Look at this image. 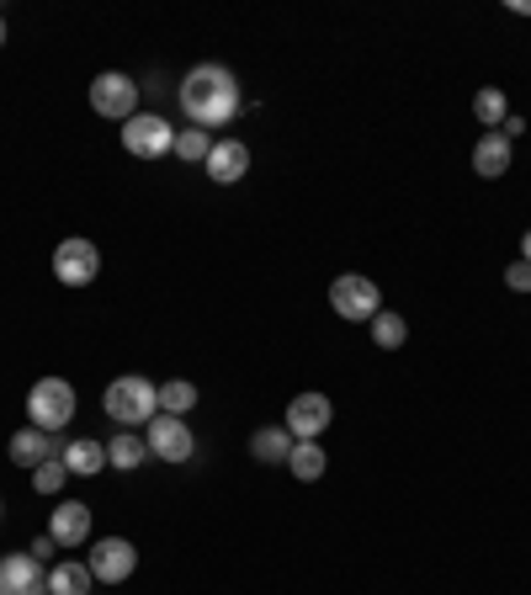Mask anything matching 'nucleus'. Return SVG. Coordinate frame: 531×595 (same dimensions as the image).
Returning <instances> with one entry per match:
<instances>
[{
  "mask_svg": "<svg viewBox=\"0 0 531 595\" xmlns=\"http://www.w3.org/2000/svg\"><path fill=\"white\" fill-rule=\"evenodd\" d=\"M86 569H91V579H101V585H122V579H133V569H139V548H133L128 537H97Z\"/></svg>",
  "mask_w": 531,
  "mask_h": 595,
  "instance_id": "nucleus-9",
  "label": "nucleus"
},
{
  "mask_svg": "<svg viewBox=\"0 0 531 595\" xmlns=\"http://www.w3.org/2000/svg\"><path fill=\"white\" fill-rule=\"evenodd\" d=\"M404 340H410V325H404L399 314L383 309L378 319H372V346H378V351H399Z\"/></svg>",
  "mask_w": 531,
  "mask_h": 595,
  "instance_id": "nucleus-23",
  "label": "nucleus"
},
{
  "mask_svg": "<svg viewBox=\"0 0 531 595\" xmlns=\"http://www.w3.org/2000/svg\"><path fill=\"white\" fill-rule=\"evenodd\" d=\"M0 595H49V574L32 553H6L0 558Z\"/></svg>",
  "mask_w": 531,
  "mask_h": 595,
  "instance_id": "nucleus-11",
  "label": "nucleus"
},
{
  "mask_svg": "<svg viewBox=\"0 0 531 595\" xmlns=\"http://www.w3.org/2000/svg\"><path fill=\"white\" fill-rule=\"evenodd\" d=\"M176 155H181V160H192V166H208V155H213V133H208V128H181V133H176Z\"/></svg>",
  "mask_w": 531,
  "mask_h": 595,
  "instance_id": "nucleus-24",
  "label": "nucleus"
},
{
  "mask_svg": "<svg viewBox=\"0 0 531 595\" xmlns=\"http://www.w3.org/2000/svg\"><path fill=\"white\" fill-rule=\"evenodd\" d=\"M0 43H6V17H0Z\"/></svg>",
  "mask_w": 531,
  "mask_h": 595,
  "instance_id": "nucleus-31",
  "label": "nucleus"
},
{
  "mask_svg": "<svg viewBox=\"0 0 531 595\" xmlns=\"http://www.w3.org/2000/svg\"><path fill=\"white\" fill-rule=\"evenodd\" d=\"M74 383L70 378H38L32 388H27V420L38 430H49V436H59V430L74 420Z\"/></svg>",
  "mask_w": 531,
  "mask_h": 595,
  "instance_id": "nucleus-3",
  "label": "nucleus"
},
{
  "mask_svg": "<svg viewBox=\"0 0 531 595\" xmlns=\"http://www.w3.org/2000/svg\"><path fill=\"white\" fill-rule=\"evenodd\" d=\"M330 309H335L345 325H372V319L383 314V292H378V282H372V277H362V271H345V277H335V282H330Z\"/></svg>",
  "mask_w": 531,
  "mask_h": 595,
  "instance_id": "nucleus-4",
  "label": "nucleus"
},
{
  "mask_svg": "<svg viewBox=\"0 0 531 595\" xmlns=\"http://www.w3.org/2000/svg\"><path fill=\"white\" fill-rule=\"evenodd\" d=\"M288 453H292L288 426H261L250 436V457H256V463H288Z\"/></svg>",
  "mask_w": 531,
  "mask_h": 595,
  "instance_id": "nucleus-19",
  "label": "nucleus"
},
{
  "mask_svg": "<svg viewBox=\"0 0 531 595\" xmlns=\"http://www.w3.org/2000/svg\"><path fill=\"white\" fill-rule=\"evenodd\" d=\"M122 149L133 160H166V155H176V128L160 112H133L122 122Z\"/></svg>",
  "mask_w": 531,
  "mask_h": 595,
  "instance_id": "nucleus-5",
  "label": "nucleus"
},
{
  "mask_svg": "<svg viewBox=\"0 0 531 595\" xmlns=\"http://www.w3.org/2000/svg\"><path fill=\"white\" fill-rule=\"evenodd\" d=\"M324 468H330V457H324V447H319V442H292L288 474L298 478V484H314V478H324Z\"/></svg>",
  "mask_w": 531,
  "mask_h": 595,
  "instance_id": "nucleus-18",
  "label": "nucleus"
},
{
  "mask_svg": "<svg viewBox=\"0 0 531 595\" xmlns=\"http://www.w3.org/2000/svg\"><path fill=\"white\" fill-rule=\"evenodd\" d=\"M64 478H70L64 457H49V463H38V468H32V489H38V495H59V489H64Z\"/></svg>",
  "mask_w": 531,
  "mask_h": 595,
  "instance_id": "nucleus-25",
  "label": "nucleus"
},
{
  "mask_svg": "<svg viewBox=\"0 0 531 595\" xmlns=\"http://www.w3.org/2000/svg\"><path fill=\"white\" fill-rule=\"evenodd\" d=\"M91 112L97 118H112V122H128L139 112V80L122 70H101L91 80Z\"/></svg>",
  "mask_w": 531,
  "mask_h": 595,
  "instance_id": "nucleus-6",
  "label": "nucleus"
},
{
  "mask_svg": "<svg viewBox=\"0 0 531 595\" xmlns=\"http://www.w3.org/2000/svg\"><path fill=\"white\" fill-rule=\"evenodd\" d=\"M473 170H479L483 181H500V176L510 170V139L500 133V128L479 133V143H473Z\"/></svg>",
  "mask_w": 531,
  "mask_h": 595,
  "instance_id": "nucleus-15",
  "label": "nucleus"
},
{
  "mask_svg": "<svg viewBox=\"0 0 531 595\" xmlns=\"http://www.w3.org/2000/svg\"><path fill=\"white\" fill-rule=\"evenodd\" d=\"M107 463L122 468V474H139V468L149 463V442L139 436V430H118V436L107 442Z\"/></svg>",
  "mask_w": 531,
  "mask_h": 595,
  "instance_id": "nucleus-17",
  "label": "nucleus"
},
{
  "mask_svg": "<svg viewBox=\"0 0 531 595\" xmlns=\"http://www.w3.org/2000/svg\"><path fill=\"white\" fill-rule=\"evenodd\" d=\"M6 453H11V463H22V468H38V463H49V457H64V447H59V436H49V430L22 426L11 436Z\"/></svg>",
  "mask_w": 531,
  "mask_h": 595,
  "instance_id": "nucleus-14",
  "label": "nucleus"
},
{
  "mask_svg": "<svg viewBox=\"0 0 531 595\" xmlns=\"http://www.w3.org/2000/svg\"><path fill=\"white\" fill-rule=\"evenodd\" d=\"M91 569L86 564H53L49 569V595H91Z\"/></svg>",
  "mask_w": 531,
  "mask_h": 595,
  "instance_id": "nucleus-20",
  "label": "nucleus"
},
{
  "mask_svg": "<svg viewBox=\"0 0 531 595\" xmlns=\"http://www.w3.org/2000/svg\"><path fill=\"white\" fill-rule=\"evenodd\" d=\"M53 548H59V543H53L49 532H43V537H38V543H32V548H27V553H32L38 564H49V558H53Z\"/></svg>",
  "mask_w": 531,
  "mask_h": 595,
  "instance_id": "nucleus-27",
  "label": "nucleus"
},
{
  "mask_svg": "<svg viewBox=\"0 0 531 595\" xmlns=\"http://www.w3.org/2000/svg\"><path fill=\"white\" fill-rule=\"evenodd\" d=\"M335 420V405H330V394H298L288 405V420L282 426L292 430V442H319L324 430Z\"/></svg>",
  "mask_w": 531,
  "mask_h": 595,
  "instance_id": "nucleus-10",
  "label": "nucleus"
},
{
  "mask_svg": "<svg viewBox=\"0 0 531 595\" xmlns=\"http://www.w3.org/2000/svg\"><path fill=\"white\" fill-rule=\"evenodd\" d=\"M510 11H515V17H531V0H505Z\"/></svg>",
  "mask_w": 531,
  "mask_h": 595,
  "instance_id": "nucleus-29",
  "label": "nucleus"
},
{
  "mask_svg": "<svg viewBox=\"0 0 531 595\" xmlns=\"http://www.w3.org/2000/svg\"><path fill=\"white\" fill-rule=\"evenodd\" d=\"M49 537L59 548H80L86 537H91V505L80 500H59L49 510Z\"/></svg>",
  "mask_w": 531,
  "mask_h": 595,
  "instance_id": "nucleus-12",
  "label": "nucleus"
},
{
  "mask_svg": "<svg viewBox=\"0 0 531 595\" xmlns=\"http://www.w3.org/2000/svg\"><path fill=\"white\" fill-rule=\"evenodd\" d=\"M473 118H479L483 128H500V122L510 118V101H505V91H500V86H483V91L473 96Z\"/></svg>",
  "mask_w": 531,
  "mask_h": 595,
  "instance_id": "nucleus-22",
  "label": "nucleus"
},
{
  "mask_svg": "<svg viewBox=\"0 0 531 595\" xmlns=\"http://www.w3.org/2000/svg\"><path fill=\"white\" fill-rule=\"evenodd\" d=\"M500 133H505V139H521V133H527V118H521V112H510V118L500 122Z\"/></svg>",
  "mask_w": 531,
  "mask_h": 595,
  "instance_id": "nucleus-28",
  "label": "nucleus"
},
{
  "mask_svg": "<svg viewBox=\"0 0 531 595\" xmlns=\"http://www.w3.org/2000/svg\"><path fill=\"white\" fill-rule=\"evenodd\" d=\"M197 409V383H187V378H170V383H160V415H192Z\"/></svg>",
  "mask_w": 531,
  "mask_h": 595,
  "instance_id": "nucleus-21",
  "label": "nucleus"
},
{
  "mask_svg": "<svg viewBox=\"0 0 531 595\" xmlns=\"http://www.w3.org/2000/svg\"><path fill=\"white\" fill-rule=\"evenodd\" d=\"M176 96H181L187 122L208 128V133L223 128V122H234V112H240V80H234L229 65H197V70H187Z\"/></svg>",
  "mask_w": 531,
  "mask_h": 595,
  "instance_id": "nucleus-1",
  "label": "nucleus"
},
{
  "mask_svg": "<svg viewBox=\"0 0 531 595\" xmlns=\"http://www.w3.org/2000/svg\"><path fill=\"white\" fill-rule=\"evenodd\" d=\"M144 442H149V457H160L170 468H181V463H192L197 442H192V426L181 420V415H154L144 426Z\"/></svg>",
  "mask_w": 531,
  "mask_h": 595,
  "instance_id": "nucleus-8",
  "label": "nucleus"
},
{
  "mask_svg": "<svg viewBox=\"0 0 531 595\" xmlns=\"http://www.w3.org/2000/svg\"><path fill=\"white\" fill-rule=\"evenodd\" d=\"M0 516H6V500H0Z\"/></svg>",
  "mask_w": 531,
  "mask_h": 595,
  "instance_id": "nucleus-32",
  "label": "nucleus"
},
{
  "mask_svg": "<svg viewBox=\"0 0 531 595\" xmlns=\"http://www.w3.org/2000/svg\"><path fill=\"white\" fill-rule=\"evenodd\" d=\"M505 287H510V292H531V266L527 261H510L505 266Z\"/></svg>",
  "mask_w": 531,
  "mask_h": 595,
  "instance_id": "nucleus-26",
  "label": "nucleus"
},
{
  "mask_svg": "<svg viewBox=\"0 0 531 595\" xmlns=\"http://www.w3.org/2000/svg\"><path fill=\"white\" fill-rule=\"evenodd\" d=\"M53 277L64 287H91L101 277V250L80 235L59 239V245H53Z\"/></svg>",
  "mask_w": 531,
  "mask_h": 595,
  "instance_id": "nucleus-7",
  "label": "nucleus"
},
{
  "mask_svg": "<svg viewBox=\"0 0 531 595\" xmlns=\"http://www.w3.org/2000/svg\"><path fill=\"white\" fill-rule=\"evenodd\" d=\"M101 409H107V420H118L122 430L149 426V420L160 415V383L139 378V373H122V378L107 383V394H101Z\"/></svg>",
  "mask_w": 531,
  "mask_h": 595,
  "instance_id": "nucleus-2",
  "label": "nucleus"
},
{
  "mask_svg": "<svg viewBox=\"0 0 531 595\" xmlns=\"http://www.w3.org/2000/svg\"><path fill=\"white\" fill-rule=\"evenodd\" d=\"M521 261L531 266V229H527V239H521Z\"/></svg>",
  "mask_w": 531,
  "mask_h": 595,
  "instance_id": "nucleus-30",
  "label": "nucleus"
},
{
  "mask_svg": "<svg viewBox=\"0 0 531 595\" xmlns=\"http://www.w3.org/2000/svg\"><path fill=\"white\" fill-rule=\"evenodd\" d=\"M64 468L80 478H97L101 468H107V442H97V436H74V442H64Z\"/></svg>",
  "mask_w": 531,
  "mask_h": 595,
  "instance_id": "nucleus-16",
  "label": "nucleus"
},
{
  "mask_svg": "<svg viewBox=\"0 0 531 595\" xmlns=\"http://www.w3.org/2000/svg\"><path fill=\"white\" fill-rule=\"evenodd\" d=\"M208 181H218V187H234V181H244V170H250V149H244L240 139H213V155H208Z\"/></svg>",
  "mask_w": 531,
  "mask_h": 595,
  "instance_id": "nucleus-13",
  "label": "nucleus"
}]
</instances>
